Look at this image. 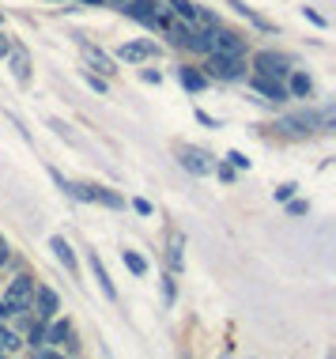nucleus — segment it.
<instances>
[{
  "mask_svg": "<svg viewBox=\"0 0 336 359\" xmlns=\"http://www.w3.org/2000/svg\"><path fill=\"white\" fill-rule=\"evenodd\" d=\"M129 19H140L144 27H167L170 23V8H167V0H129V4L121 8Z\"/></svg>",
  "mask_w": 336,
  "mask_h": 359,
  "instance_id": "obj_1",
  "label": "nucleus"
},
{
  "mask_svg": "<svg viewBox=\"0 0 336 359\" xmlns=\"http://www.w3.org/2000/svg\"><path fill=\"white\" fill-rule=\"evenodd\" d=\"M208 53H223V57H242L246 53V38L242 34H234V31H227V27H208Z\"/></svg>",
  "mask_w": 336,
  "mask_h": 359,
  "instance_id": "obj_2",
  "label": "nucleus"
},
{
  "mask_svg": "<svg viewBox=\"0 0 336 359\" xmlns=\"http://www.w3.org/2000/svg\"><path fill=\"white\" fill-rule=\"evenodd\" d=\"M178 163H181L189 174L204 178V174H216V163H219V159H216L212 151L197 148V144H181V148H178Z\"/></svg>",
  "mask_w": 336,
  "mask_h": 359,
  "instance_id": "obj_3",
  "label": "nucleus"
},
{
  "mask_svg": "<svg viewBox=\"0 0 336 359\" xmlns=\"http://www.w3.org/2000/svg\"><path fill=\"white\" fill-rule=\"evenodd\" d=\"M204 76H216V80H242L246 76V61L242 57H223V53H212Z\"/></svg>",
  "mask_w": 336,
  "mask_h": 359,
  "instance_id": "obj_4",
  "label": "nucleus"
},
{
  "mask_svg": "<svg viewBox=\"0 0 336 359\" xmlns=\"http://www.w3.org/2000/svg\"><path fill=\"white\" fill-rule=\"evenodd\" d=\"M253 69H257V76H268V80H287V72H291V61H287L284 53L265 50V53H257Z\"/></svg>",
  "mask_w": 336,
  "mask_h": 359,
  "instance_id": "obj_5",
  "label": "nucleus"
},
{
  "mask_svg": "<svg viewBox=\"0 0 336 359\" xmlns=\"http://www.w3.org/2000/svg\"><path fill=\"white\" fill-rule=\"evenodd\" d=\"M31 295H34V280H31V276H15L12 284H8V291H4V299H8L15 310H27V306H31Z\"/></svg>",
  "mask_w": 336,
  "mask_h": 359,
  "instance_id": "obj_6",
  "label": "nucleus"
},
{
  "mask_svg": "<svg viewBox=\"0 0 336 359\" xmlns=\"http://www.w3.org/2000/svg\"><path fill=\"white\" fill-rule=\"evenodd\" d=\"M88 265H91V273H94V280H99V287H102V295L110 299V303H118V287H113V280H110V273H106V265H102V257L91 250V257H88Z\"/></svg>",
  "mask_w": 336,
  "mask_h": 359,
  "instance_id": "obj_7",
  "label": "nucleus"
},
{
  "mask_svg": "<svg viewBox=\"0 0 336 359\" xmlns=\"http://www.w3.org/2000/svg\"><path fill=\"white\" fill-rule=\"evenodd\" d=\"M155 53H159L155 42H125L118 50V57H121V61H129V65H140V61H148V57H155Z\"/></svg>",
  "mask_w": 336,
  "mask_h": 359,
  "instance_id": "obj_8",
  "label": "nucleus"
},
{
  "mask_svg": "<svg viewBox=\"0 0 336 359\" xmlns=\"http://www.w3.org/2000/svg\"><path fill=\"white\" fill-rule=\"evenodd\" d=\"M253 87L265 95L268 102H287L291 95H287V87H284V80H268V76H253Z\"/></svg>",
  "mask_w": 336,
  "mask_h": 359,
  "instance_id": "obj_9",
  "label": "nucleus"
},
{
  "mask_svg": "<svg viewBox=\"0 0 336 359\" xmlns=\"http://www.w3.org/2000/svg\"><path fill=\"white\" fill-rule=\"evenodd\" d=\"M280 129H287V133H310V129H321V114H295V118H284L280 121Z\"/></svg>",
  "mask_w": 336,
  "mask_h": 359,
  "instance_id": "obj_10",
  "label": "nucleus"
},
{
  "mask_svg": "<svg viewBox=\"0 0 336 359\" xmlns=\"http://www.w3.org/2000/svg\"><path fill=\"white\" fill-rule=\"evenodd\" d=\"M287 95H291V99H310L314 95V80L306 72H287Z\"/></svg>",
  "mask_w": 336,
  "mask_h": 359,
  "instance_id": "obj_11",
  "label": "nucleus"
},
{
  "mask_svg": "<svg viewBox=\"0 0 336 359\" xmlns=\"http://www.w3.org/2000/svg\"><path fill=\"white\" fill-rule=\"evenodd\" d=\"M34 303H38V318H42V322H50V318L57 314V295L50 287H34Z\"/></svg>",
  "mask_w": 336,
  "mask_h": 359,
  "instance_id": "obj_12",
  "label": "nucleus"
},
{
  "mask_svg": "<svg viewBox=\"0 0 336 359\" xmlns=\"http://www.w3.org/2000/svg\"><path fill=\"white\" fill-rule=\"evenodd\" d=\"M50 250H53V257L61 261L64 269H69L72 276H80V269H76V254H72V246L64 238H50Z\"/></svg>",
  "mask_w": 336,
  "mask_h": 359,
  "instance_id": "obj_13",
  "label": "nucleus"
},
{
  "mask_svg": "<svg viewBox=\"0 0 336 359\" xmlns=\"http://www.w3.org/2000/svg\"><path fill=\"white\" fill-rule=\"evenodd\" d=\"M8 57H12V76H15V80L19 83H31V57H27L23 50H15V46H12V53H8Z\"/></svg>",
  "mask_w": 336,
  "mask_h": 359,
  "instance_id": "obj_14",
  "label": "nucleus"
},
{
  "mask_svg": "<svg viewBox=\"0 0 336 359\" xmlns=\"http://www.w3.org/2000/svg\"><path fill=\"white\" fill-rule=\"evenodd\" d=\"M69 337H72V325L69 322H53V325L42 329V344H57V348H61Z\"/></svg>",
  "mask_w": 336,
  "mask_h": 359,
  "instance_id": "obj_15",
  "label": "nucleus"
},
{
  "mask_svg": "<svg viewBox=\"0 0 336 359\" xmlns=\"http://www.w3.org/2000/svg\"><path fill=\"white\" fill-rule=\"evenodd\" d=\"M83 53H88V65H91L94 72H102V76H113V72H118V69H113V61H110V57L102 53V50H94V46H83Z\"/></svg>",
  "mask_w": 336,
  "mask_h": 359,
  "instance_id": "obj_16",
  "label": "nucleus"
},
{
  "mask_svg": "<svg viewBox=\"0 0 336 359\" xmlns=\"http://www.w3.org/2000/svg\"><path fill=\"white\" fill-rule=\"evenodd\" d=\"M178 80H181V87H189V91H204V87H208V76L197 72V69H181Z\"/></svg>",
  "mask_w": 336,
  "mask_h": 359,
  "instance_id": "obj_17",
  "label": "nucleus"
},
{
  "mask_svg": "<svg viewBox=\"0 0 336 359\" xmlns=\"http://www.w3.org/2000/svg\"><path fill=\"white\" fill-rule=\"evenodd\" d=\"M230 8H234L238 15H246L253 27H261V31H272V23H268V19H261V15L253 12V8H246V0H230Z\"/></svg>",
  "mask_w": 336,
  "mask_h": 359,
  "instance_id": "obj_18",
  "label": "nucleus"
},
{
  "mask_svg": "<svg viewBox=\"0 0 336 359\" xmlns=\"http://www.w3.org/2000/svg\"><path fill=\"white\" fill-rule=\"evenodd\" d=\"M181 246H186V238H181L178 231H174V235H170V250H167V261H170V273H178V269H181Z\"/></svg>",
  "mask_w": 336,
  "mask_h": 359,
  "instance_id": "obj_19",
  "label": "nucleus"
},
{
  "mask_svg": "<svg viewBox=\"0 0 336 359\" xmlns=\"http://www.w3.org/2000/svg\"><path fill=\"white\" fill-rule=\"evenodd\" d=\"M121 261L129 265L132 276H144V273H148V261H144L140 254H132V250H121Z\"/></svg>",
  "mask_w": 336,
  "mask_h": 359,
  "instance_id": "obj_20",
  "label": "nucleus"
},
{
  "mask_svg": "<svg viewBox=\"0 0 336 359\" xmlns=\"http://www.w3.org/2000/svg\"><path fill=\"white\" fill-rule=\"evenodd\" d=\"M15 348H19V337L12 333V329L0 325V352H15Z\"/></svg>",
  "mask_w": 336,
  "mask_h": 359,
  "instance_id": "obj_21",
  "label": "nucleus"
},
{
  "mask_svg": "<svg viewBox=\"0 0 336 359\" xmlns=\"http://www.w3.org/2000/svg\"><path fill=\"white\" fill-rule=\"evenodd\" d=\"M227 159H230V167H238V170H246V167H249V159H246L242 151H230Z\"/></svg>",
  "mask_w": 336,
  "mask_h": 359,
  "instance_id": "obj_22",
  "label": "nucleus"
},
{
  "mask_svg": "<svg viewBox=\"0 0 336 359\" xmlns=\"http://www.w3.org/2000/svg\"><path fill=\"white\" fill-rule=\"evenodd\" d=\"M287 212H291V216H306V212H310V205H306V201H291V205H287Z\"/></svg>",
  "mask_w": 336,
  "mask_h": 359,
  "instance_id": "obj_23",
  "label": "nucleus"
},
{
  "mask_svg": "<svg viewBox=\"0 0 336 359\" xmlns=\"http://www.w3.org/2000/svg\"><path fill=\"white\" fill-rule=\"evenodd\" d=\"M291 193H295L291 182H287V186H276V201H291Z\"/></svg>",
  "mask_w": 336,
  "mask_h": 359,
  "instance_id": "obj_24",
  "label": "nucleus"
},
{
  "mask_svg": "<svg viewBox=\"0 0 336 359\" xmlns=\"http://www.w3.org/2000/svg\"><path fill=\"white\" fill-rule=\"evenodd\" d=\"M8 257H12V250H8V242H4V235H0V269L8 265Z\"/></svg>",
  "mask_w": 336,
  "mask_h": 359,
  "instance_id": "obj_25",
  "label": "nucleus"
},
{
  "mask_svg": "<svg viewBox=\"0 0 336 359\" xmlns=\"http://www.w3.org/2000/svg\"><path fill=\"white\" fill-rule=\"evenodd\" d=\"M8 53H12V38L0 31V57H8Z\"/></svg>",
  "mask_w": 336,
  "mask_h": 359,
  "instance_id": "obj_26",
  "label": "nucleus"
},
{
  "mask_svg": "<svg viewBox=\"0 0 336 359\" xmlns=\"http://www.w3.org/2000/svg\"><path fill=\"white\" fill-rule=\"evenodd\" d=\"M12 314H19V310L8 303V299H0V318H12Z\"/></svg>",
  "mask_w": 336,
  "mask_h": 359,
  "instance_id": "obj_27",
  "label": "nucleus"
},
{
  "mask_svg": "<svg viewBox=\"0 0 336 359\" xmlns=\"http://www.w3.org/2000/svg\"><path fill=\"white\" fill-rule=\"evenodd\" d=\"M132 208H136V212H140V216H151V205H148V201H140V197H136V201H132Z\"/></svg>",
  "mask_w": 336,
  "mask_h": 359,
  "instance_id": "obj_28",
  "label": "nucleus"
},
{
  "mask_svg": "<svg viewBox=\"0 0 336 359\" xmlns=\"http://www.w3.org/2000/svg\"><path fill=\"white\" fill-rule=\"evenodd\" d=\"M302 15H306V19H310V23H318V27H325V19H321L318 12H314V8H302Z\"/></svg>",
  "mask_w": 336,
  "mask_h": 359,
  "instance_id": "obj_29",
  "label": "nucleus"
},
{
  "mask_svg": "<svg viewBox=\"0 0 336 359\" xmlns=\"http://www.w3.org/2000/svg\"><path fill=\"white\" fill-rule=\"evenodd\" d=\"M42 329H46V325H34V329H31V344H34V348L42 344Z\"/></svg>",
  "mask_w": 336,
  "mask_h": 359,
  "instance_id": "obj_30",
  "label": "nucleus"
},
{
  "mask_svg": "<svg viewBox=\"0 0 336 359\" xmlns=\"http://www.w3.org/2000/svg\"><path fill=\"white\" fill-rule=\"evenodd\" d=\"M102 4H113V8H125L129 0H102Z\"/></svg>",
  "mask_w": 336,
  "mask_h": 359,
  "instance_id": "obj_31",
  "label": "nucleus"
},
{
  "mask_svg": "<svg viewBox=\"0 0 336 359\" xmlns=\"http://www.w3.org/2000/svg\"><path fill=\"white\" fill-rule=\"evenodd\" d=\"M0 19H4V12H0Z\"/></svg>",
  "mask_w": 336,
  "mask_h": 359,
  "instance_id": "obj_32",
  "label": "nucleus"
}]
</instances>
